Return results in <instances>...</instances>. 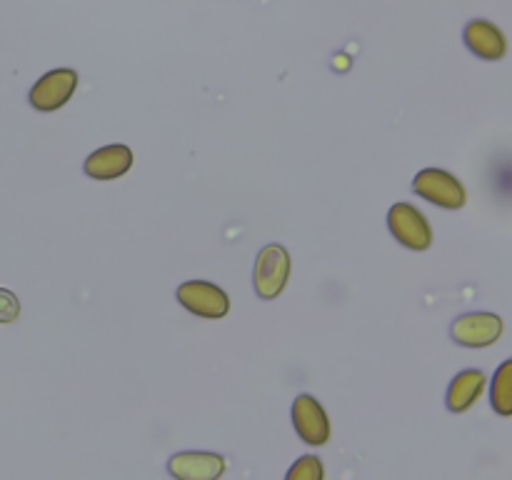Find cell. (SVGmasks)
<instances>
[{"label": "cell", "mask_w": 512, "mask_h": 480, "mask_svg": "<svg viewBox=\"0 0 512 480\" xmlns=\"http://www.w3.org/2000/svg\"><path fill=\"white\" fill-rule=\"evenodd\" d=\"M413 190L428 203L440 205V208L458 210L463 208L468 193H465V185L455 178L453 173L440 168H425L415 175Z\"/></svg>", "instance_id": "obj_1"}, {"label": "cell", "mask_w": 512, "mask_h": 480, "mask_svg": "<svg viewBox=\"0 0 512 480\" xmlns=\"http://www.w3.org/2000/svg\"><path fill=\"white\" fill-rule=\"evenodd\" d=\"M290 278V255L283 245H265L255 260V293L263 300H275Z\"/></svg>", "instance_id": "obj_2"}, {"label": "cell", "mask_w": 512, "mask_h": 480, "mask_svg": "<svg viewBox=\"0 0 512 480\" xmlns=\"http://www.w3.org/2000/svg\"><path fill=\"white\" fill-rule=\"evenodd\" d=\"M178 300L185 310L208 320H220L228 315L230 298L223 288L208 280H188L178 288Z\"/></svg>", "instance_id": "obj_3"}, {"label": "cell", "mask_w": 512, "mask_h": 480, "mask_svg": "<svg viewBox=\"0 0 512 480\" xmlns=\"http://www.w3.org/2000/svg\"><path fill=\"white\" fill-rule=\"evenodd\" d=\"M390 233L410 250H428L433 245V228L428 218L410 203H395L388 213Z\"/></svg>", "instance_id": "obj_4"}, {"label": "cell", "mask_w": 512, "mask_h": 480, "mask_svg": "<svg viewBox=\"0 0 512 480\" xmlns=\"http://www.w3.org/2000/svg\"><path fill=\"white\" fill-rule=\"evenodd\" d=\"M75 88H78V73L75 70H50L30 90V105L40 113H53V110L63 108L73 98Z\"/></svg>", "instance_id": "obj_5"}, {"label": "cell", "mask_w": 512, "mask_h": 480, "mask_svg": "<svg viewBox=\"0 0 512 480\" xmlns=\"http://www.w3.org/2000/svg\"><path fill=\"white\" fill-rule=\"evenodd\" d=\"M293 425L300 440L308 445H325L330 440V420L320 400L313 395H298L293 403Z\"/></svg>", "instance_id": "obj_6"}, {"label": "cell", "mask_w": 512, "mask_h": 480, "mask_svg": "<svg viewBox=\"0 0 512 480\" xmlns=\"http://www.w3.org/2000/svg\"><path fill=\"white\" fill-rule=\"evenodd\" d=\"M503 335V320L495 313H468L453 323L455 343L465 348H485L498 343Z\"/></svg>", "instance_id": "obj_7"}, {"label": "cell", "mask_w": 512, "mask_h": 480, "mask_svg": "<svg viewBox=\"0 0 512 480\" xmlns=\"http://www.w3.org/2000/svg\"><path fill=\"white\" fill-rule=\"evenodd\" d=\"M168 470L180 480H215L225 473V458L205 450H185L170 458Z\"/></svg>", "instance_id": "obj_8"}, {"label": "cell", "mask_w": 512, "mask_h": 480, "mask_svg": "<svg viewBox=\"0 0 512 480\" xmlns=\"http://www.w3.org/2000/svg\"><path fill=\"white\" fill-rule=\"evenodd\" d=\"M465 45L483 60H503L508 53V38L490 20H470L465 28Z\"/></svg>", "instance_id": "obj_9"}, {"label": "cell", "mask_w": 512, "mask_h": 480, "mask_svg": "<svg viewBox=\"0 0 512 480\" xmlns=\"http://www.w3.org/2000/svg\"><path fill=\"white\" fill-rule=\"evenodd\" d=\"M133 165V150L128 145H105L85 160V173L95 180L123 178Z\"/></svg>", "instance_id": "obj_10"}, {"label": "cell", "mask_w": 512, "mask_h": 480, "mask_svg": "<svg viewBox=\"0 0 512 480\" xmlns=\"http://www.w3.org/2000/svg\"><path fill=\"white\" fill-rule=\"evenodd\" d=\"M485 373L483 370H463L455 375V380L448 388V410L453 413H465L478 403V398L485 390Z\"/></svg>", "instance_id": "obj_11"}, {"label": "cell", "mask_w": 512, "mask_h": 480, "mask_svg": "<svg viewBox=\"0 0 512 480\" xmlns=\"http://www.w3.org/2000/svg\"><path fill=\"white\" fill-rule=\"evenodd\" d=\"M490 403L498 415H505V418L512 415V358L495 370L493 385H490Z\"/></svg>", "instance_id": "obj_12"}, {"label": "cell", "mask_w": 512, "mask_h": 480, "mask_svg": "<svg viewBox=\"0 0 512 480\" xmlns=\"http://www.w3.org/2000/svg\"><path fill=\"white\" fill-rule=\"evenodd\" d=\"M325 468L318 455H303L293 468L288 470V480H323Z\"/></svg>", "instance_id": "obj_13"}, {"label": "cell", "mask_w": 512, "mask_h": 480, "mask_svg": "<svg viewBox=\"0 0 512 480\" xmlns=\"http://www.w3.org/2000/svg\"><path fill=\"white\" fill-rule=\"evenodd\" d=\"M20 315V300L10 290L0 288V323H13Z\"/></svg>", "instance_id": "obj_14"}]
</instances>
